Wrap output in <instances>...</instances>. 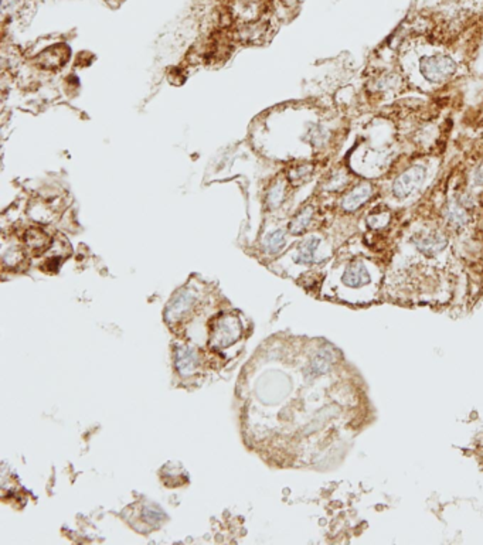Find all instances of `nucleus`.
Listing matches in <instances>:
<instances>
[{
  "instance_id": "5",
  "label": "nucleus",
  "mask_w": 483,
  "mask_h": 545,
  "mask_svg": "<svg viewBox=\"0 0 483 545\" xmlns=\"http://www.w3.org/2000/svg\"><path fill=\"white\" fill-rule=\"evenodd\" d=\"M373 194V187L370 183H360L352 191H349L342 200V209L345 211H356L363 204L368 202V198Z\"/></svg>"
},
{
  "instance_id": "19",
  "label": "nucleus",
  "mask_w": 483,
  "mask_h": 545,
  "mask_svg": "<svg viewBox=\"0 0 483 545\" xmlns=\"http://www.w3.org/2000/svg\"><path fill=\"white\" fill-rule=\"evenodd\" d=\"M328 137H329V132L323 126L315 125V126L309 128V131H307V139L310 142V145H314V146H322L323 143L328 140Z\"/></svg>"
},
{
  "instance_id": "7",
  "label": "nucleus",
  "mask_w": 483,
  "mask_h": 545,
  "mask_svg": "<svg viewBox=\"0 0 483 545\" xmlns=\"http://www.w3.org/2000/svg\"><path fill=\"white\" fill-rule=\"evenodd\" d=\"M448 245V238L442 233H430L415 240V247L425 255H437Z\"/></svg>"
},
{
  "instance_id": "4",
  "label": "nucleus",
  "mask_w": 483,
  "mask_h": 545,
  "mask_svg": "<svg viewBox=\"0 0 483 545\" xmlns=\"http://www.w3.org/2000/svg\"><path fill=\"white\" fill-rule=\"evenodd\" d=\"M240 336V323L234 318H224L218 321L214 330V343L220 347L233 344Z\"/></svg>"
},
{
  "instance_id": "21",
  "label": "nucleus",
  "mask_w": 483,
  "mask_h": 545,
  "mask_svg": "<svg viewBox=\"0 0 483 545\" xmlns=\"http://www.w3.org/2000/svg\"><path fill=\"white\" fill-rule=\"evenodd\" d=\"M397 81H399V78H397L395 74H386L377 81V90L381 91L390 90L394 87V85H397Z\"/></svg>"
},
{
  "instance_id": "12",
  "label": "nucleus",
  "mask_w": 483,
  "mask_h": 545,
  "mask_svg": "<svg viewBox=\"0 0 483 545\" xmlns=\"http://www.w3.org/2000/svg\"><path fill=\"white\" fill-rule=\"evenodd\" d=\"M312 217H314V207L312 206H306L303 207L291 221L290 224V231L295 236H299L302 233H305V229L307 228V225L312 221Z\"/></svg>"
},
{
  "instance_id": "14",
  "label": "nucleus",
  "mask_w": 483,
  "mask_h": 545,
  "mask_svg": "<svg viewBox=\"0 0 483 545\" xmlns=\"http://www.w3.org/2000/svg\"><path fill=\"white\" fill-rule=\"evenodd\" d=\"M283 245H285V233L282 229H275L274 233L268 234L263 242V248L267 254L275 255L278 254Z\"/></svg>"
},
{
  "instance_id": "8",
  "label": "nucleus",
  "mask_w": 483,
  "mask_h": 545,
  "mask_svg": "<svg viewBox=\"0 0 483 545\" xmlns=\"http://www.w3.org/2000/svg\"><path fill=\"white\" fill-rule=\"evenodd\" d=\"M198 367V356L197 352L191 347H180L176 352V368L180 376L189 377L193 376Z\"/></svg>"
},
{
  "instance_id": "13",
  "label": "nucleus",
  "mask_w": 483,
  "mask_h": 545,
  "mask_svg": "<svg viewBox=\"0 0 483 545\" xmlns=\"http://www.w3.org/2000/svg\"><path fill=\"white\" fill-rule=\"evenodd\" d=\"M26 244L27 247L30 248L33 252L40 254L44 248H47L48 245V237L46 233H43L40 228H30L28 231L26 233Z\"/></svg>"
},
{
  "instance_id": "6",
  "label": "nucleus",
  "mask_w": 483,
  "mask_h": 545,
  "mask_svg": "<svg viewBox=\"0 0 483 545\" xmlns=\"http://www.w3.org/2000/svg\"><path fill=\"white\" fill-rule=\"evenodd\" d=\"M342 282L353 289L361 288V286L370 283V272H368V269L361 261L350 262L343 272Z\"/></svg>"
},
{
  "instance_id": "16",
  "label": "nucleus",
  "mask_w": 483,
  "mask_h": 545,
  "mask_svg": "<svg viewBox=\"0 0 483 545\" xmlns=\"http://www.w3.org/2000/svg\"><path fill=\"white\" fill-rule=\"evenodd\" d=\"M283 198H285V184L283 182H276L272 184V187L269 189L268 194H267V204L269 209H278Z\"/></svg>"
},
{
  "instance_id": "3",
  "label": "nucleus",
  "mask_w": 483,
  "mask_h": 545,
  "mask_svg": "<svg viewBox=\"0 0 483 545\" xmlns=\"http://www.w3.org/2000/svg\"><path fill=\"white\" fill-rule=\"evenodd\" d=\"M196 303V294L191 289L180 291L173 299L167 305L166 309V318L170 322L180 321L186 313L190 312L193 305Z\"/></svg>"
},
{
  "instance_id": "15",
  "label": "nucleus",
  "mask_w": 483,
  "mask_h": 545,
  "mask_svg": "<svg viewBox=\"0 0 483 545\" xmlns=\"http://www.w3.org/2000/svg\"><path fill=\"white\" fill-rule=\"evenodd\" d=\"M332 361H333L332 352H329V350L319 352V354H316V357L314 358V361H312V364H310V372L314 376L323 374V372H326L330 368Z\"/></svg>"
},
{
  "instance_id": "2",
  "label": "nucleus",
  "mask_w": 483,
  "mask_h": 545,
  "mask_svg": "<svg viewBox=\"0 0 483 545\" xmlns=\"http://www.w3.org/2000/svg\"><path fill=\"white\" fill-rule=\"evenodd\" d=\"M427 178V170L424 166L415 164L407 169L403 175L397 178L392 183V194L397 198H406L415 191Z\"/></svg>"
},
{
  "instance_id": "17",
  "label": "nucleus",
  "mask_w": 483,
  "mask_h": 545,
  "mask_svg": "<svg viewBox=\"0 0 483 545\" xmlns=\"http://www.w3.org/2000/svg\"><path fill=\"white\" fill-rule=\"evenodd\" d=\"M312 171H314V166L309 164V163H303V164L296 166L294 170H291V173L288 175V179L294 186H299L301 183H303L305 180H307L312 176Z\"/></svg>"
},
{
  "instance_id": "22",
  "label": "nucleus",
  "mask_w": 483,
  "mask_h": 545,
  "mask_svg": "<svg viewBox=\"0 0 483 545\" xmlns=\"http://www.w3.org/2000/svg\"><path fill=\"white\" fill-rule=\"evenodd\" d=\"M475 183L477 186H483V163L475 171Z\"/></svg>"
},
{
  "instance_id": "1",
  "label": "nucleus",
  "mask_w": 483,
  "mask_h": 545,
  "mask_svg": "<svg viewBox=\"0 0 483 545\" xmlns=\"http://www.w3.org/2000/svg\"><path fill=\"white\" fill-rule=\"evenodd\" d=\"M419 71L422 77L431 84H439L448 81L457 71V63L448 55H431L422 59L419 63Z\"/></svg>"
},
{
  "instance_id": "11",
  "label": "nucleus",
  "mask_w": 483,
  "mask_h": 545,
  "mask_svg": "<svg viewBox=\"0 0 483 545\" xmlns=\"http://www.w3.org/2000/svg\"><path fill=\"white\" fill-rule=\"evenodd\" d=\"M321 244V240L316 237H310L307 240H305L299 248H298V255L295 258V262L296 264H312L315 261V254L316 249Z\"/></svg>"
},
{
  "instance_id": "20",
  "label": "nucleus",
  "mask_w": 483,
  "mask_h": 545,
  "mask_svg": "<svg viewBox=\"0 0 483 545\" xmlns=\"http://www.w3.org/2000/svg\"><path fill=\"white\" fill-rule=\"evenodd\" d=\"M388 221H390V213L387 211H379L367 218V224L372 228H383L388 224Z\"/></svg>"
},
{
  "instance_id": "10",
  "label": "nucleus",
  "mask_w": 483,
  "mask_h": 545,
  "mask_svg": "<svg viewBox=\"0 0 483 545\" xmlns=\"http://www.w3.org/2000/svg\"><path fill=\"white\" fill-rule=\"evenodd\" d=\"M67 55H70V50H67V47H51L48 51L41 52L39 61L44 68H59L64 64Z\"/></svg>"
},
{
  "instance_id": "18",
  "label": "nucleus",
  "mask_w": 483,
  "mask_h": 545,
  "mask_svg": "<svg viewBox=\"0 0 483 545\" xmlns=\"http://www.w3.org/2000/svg\"><path fill=\"white\" fill-rule=\"evenodd\" d=\"M142 519L149 524H159L166 519V514L162 508L156 506H146L142 511Z\"/></svg>"
},
{
  "instance_id": "9",
  "label": "nucleus",
  "mask_w": 483,
  "mask_h": 545,
  "mask_svg": "<svg viewBox=\"0 0 483 545\" xmlns=\"http://www.w3.org/2000/svg\"><path fill=\"white\" fill-rule=\"evenodd\" d=\"M444 217L448 221V224H451L452 227H455V228L465 227L469 222V218H471L468 209L464 207L460 202L449 203L445 207Z\"/></svg>"
}]
</instances>
